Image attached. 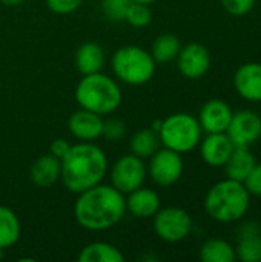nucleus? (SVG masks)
Returning <instances> with one entry per match:
<instances>
[{"label":"nucleus","mask_w":261,"mask_h":262,"mask_svg":"<svg viewBox=\"0 0 261 262\" xmlns=\"http://www.w3.org/2000/svg\"><path fill=\"white\" fill-rule=\"evenodd\" d=\"M126 212V200L114 186L97 184L82 193L74 206L77 223L91 232L114 227Z\"/></svg>","instance_id":"obj_1"},{"label":"nucleus","mask_w":261,"mask_h":262,"mask_svg":"<svg viewBox=\"0 0 261 262\" xmlns=\"http://www.w3.org/2000/svg\"><path fill=\"white\" fill-rule=\"evenodd\" d=\"M60 161V180L72 193H82L100 184L108 170L105 152L89 141L71 146L69 152Z\"/></svg>","instance_id":"obj_2"},{"label":"nucleus","mask_w":261,"mask_h":262,"mask_svg":"<svg viewBox=\"0 0 261 262\" xmlns=\"http://www.w3.org/2000/svg\"><path fill=\"white\" fill-rule=\"evenodd\" d=\"M251 193L242 181L226 178L214 184L205 198L206 213L218 223H237L249 210Z\"/></svg>","instance_id":"obj_3"},{"label":"nucleus","mask_w":261,"mask_h":262,"mask_svg":"<svg viewBox=\"0 0 261 262\" xmlns=\"http://www.w3.org/2000/svg\"><path fill=\"white\" fill-rule=\"evenodd\" d=\"M75 100L82 109L106 115L120 106L122 91L111 77L95 72L83 75L75 89Z\"/></svg>","instance_id":"obj_4"},{"label":"nucleus","mask_w":261,"mask_h":262,"mask_svg":"<svg viewBox=\"0 0 261 262\" xmlns=\"http://www.w3.org/2000/svg\"><path fill=\"white\" fill-rule=\"evenodd\" d=\"M112 71L118 80L131 86L148 83L155 72V60L138 46H123L112 55Z\"/></svg>","instance_id":"obj_5"},{"label":"nucleus","mask_w":261,"mask_h":262,"mask_svg":"<svg viewBox=\"0 0 261 262\" xmlns=\"http://www.w3.org/2000/svg\"><path fill=\"white\" fill-rule=\"evenodd\" d=\"M202 127L195 117L178 112L162 121L158 129L160 143L178 154H188L195 149L202 140Z\"/></svg>","instance_id":"obj_6"},{"label":"nucleus","mask_w":261,"mask_h":262,"mask_svg":"<svg viewBox=\"0 0 261 262\" xmlns=\"http://www.w3.org/2000/svg\"><path fill=\"white\" fill-rule=\"evenodd\" d=\"M152 218L157 236L171 244L186 239L192 230V218L182 207L158 209Z\"/></svg>","instance_id":"obj_7"},{"label":"nucleus","mask_w":261,"mask_h":262,"mask_svg":"<svg viewBox=\"0 0 261 262\" xmlns=\"http://www.w3.org/2000/svg\"><path fill=\"white\" fill-rule=\"evenodd\" d=\"M146 177V167L140 157L129 154L115 161L111 170V183L112 186L125 193H131L132 190L142 187Z\"/></svg>","instance_id":"obj_8"},{"label":"nucleus","mask_w":261,"mask_h":262,"mask_svg":"<svg viewBox=\"0 0 261 262\" xmlns=\"http://www.w3.org/2000/svg\"><path fill=\"white\" fill-rule=\"evenodd\" d=\"M183 158L182 154L171 150L168 147L158 149L149 163V175L152 181L162 187H169L175 184L183 175Z\"/></svg>","instance_id":"obj_9"},{"label":"nucleus","mask_w":261,"mask_h":262,"mask_svg":"<svg viewBox=\"0 0 261 262\" xmlns=\"http://www.w3.org/2000/svg\"><path fill=\"white\" fill-rule=\"evenodd\" d=\"M226 135L235 147H249L261 138V115L249 109L235 112Z\"/></svg>","instance_id":"obj_10"},{"label":"nucleus","mask_w":261,"mask_h":262,"mask_svg":"<svg viewBox=\"0 0 261 262\" xmlns=\"http://www.w3.org/2000/svg\"><path fill=\"white\" fill-rule=\"evenodd\" d=\"M177 64L182 75L191 80H198L211 68V54L208 48L192 41L180 49L177 55Z\"/></svg>","instance_id":"obj_11"},{"label":"nucleus","mask_w":261,"mask_h":262,"mask_svg":"<svg viewBox=\"0 0 261 262\" xmlns=\"http://www.w3.org/2000/svg\"><path fill=\"white\" fill-rule=\"evenodd\" d=\"M232 115L234 112L226 101L220 98H212L205 103L197 120L202 130H205L206 134H222L228 130Z\"/></svg>","instance_id":"obj_12"},{"label":"nucleus","mask_w":261,"mask_h":262,"mask_svg":"<svg viewBox=\"0 0 261 262\" xmlns=\"http://www.w3.org/2000/svg\"><path fill=\"white\" fill-rule=\"evenodd\" d=\"M235 247L237 259L242 262H261V227L257 221H248L240 226Z\"/></svg>","instance_id":"obj_13"},{"label":"nucleus","mask_w":261,"mask_h":262,"mask_svg":"<svg viewBox=\"0 0 261 262\" xmlns=\"http://www.w3.org/2000/svg\"><path fill=\"white\" fill-rule=\"evenodd\" d=\"M237 94L248 101H261V63H245L234 75Z\"/></svg>","instance_id":"obj_14"},{"label":"nucleus","mask_w":261,"mask_h":262,"mask_svg":"<svg viewBox=\"0 0 261 262\" xmlns=\"http://www.w3.org/2000/svg\"><path fill=\"white\" fill-rule=\"evenodd\" d=\"M234 144L226 135V132L222 134H208V137L202 141L200 154L206 164L211 167H223L226 161L229 160Z\"/></svg>","instance_id":"obj_15"},{"label":"nucleus","mask_w":261,"mask_h":262,"mask_svg":"<svg viewBox=\"0 0 261 262\" xmlns=\"http://www.w3.org/2000/svg\"><path fill=\"white\" fill-rule=\"evenodd\" d=\"M69 132L82 141H94L102 137L103 120L98 114L80 109L74 112L68 121Z\"/></svg>","instance_id":"obj_16"},{"label":"nucleus","mask_w":261,"mask_h":262,"mask_svg":"<svg viewBox=\"0 0 261 262\" xmlns=\"http://www.w3.org/2000/svg\"><path fill=\"white\" fill-rule=\"evenodd\" d=\"M60 173H62V161L57 157L48 154L37 158L32 163L29 177L35 186L46 189L60 180Z\"/></svg>","instance_id":"obj_17"},{"label":"nucleus","mask_w":261,"mask_h":262,"mask_svg":"<svg viewBox=\"0 0 261 262\" xmlns=\"http://www.w3.org/2000/svg\"><path fill=\"white\" fill-rule=\"evenodd\" d=\"M160 209L158 195L145 187H138L128 193L126 198V210H129L137 218H152Z\"/></svg>","instance_id":"obj_18"},{"label":"nucleus","mask_w":261,"mask_h":262,"mask_svg":"<svg viewBox=\"0 0 261 262\" xmlns=\"http://www.w3.org/2000/svg\"><path fill=\"white\" fill-rule=\"evenodd\" d=\"M255 163H257L255 157L249 150V147H234L229 160L226 161V164L223 167H225L228 178L243 183L245 178L248 177V173L255 166Z\"/></svg>","instance_id":"obj_19"},{"label":"nucleus","mask_w":261,"mask_h":262,"mask_svg":"<svg viewBox=\"0 0 261 262\" xmlns=\"http://www.w3.org/2000/svg\"><path fill=\"white\" fill-rule=\"evenodd\" d=\"M105 63L103 49L97 43H83L75 54V66L80 74L91 75L100 72Z\"/></svg>","instance_id":"obj_20"},{"label":"nucleus","mask_w":261,"mask_h":262,"mask_svg":"<svg viewBox=\"0 0 261 262\" xmlns=\"http://www.w3.org/2000/svg\"><path fill=\"white\" fill-rule=\"evenodd\" d=\"M200 259L203 262H235V247L220 238L208 239L200 249Z\"/></svg>","instance_id":"obj_21"},{"label":"nucleus","mask_w":261,"mask_h":262,"mask_svg":"<svg viewBox=\"0 0 261 262\" xmlns=\"http://www.w3.org/2000/svg\"><path fill=\"white\" fill-rule=\"evenodd\" d=\"M80 262H123V253L108 243H91L82 249L78 255Z\"/></svg>","instance_id":"obj_22"},{"label":"nucleus","mask_w":261,"mask_h":262,"mask_svg":"<svg viewBox=\"0 0 261 262\" xmlns=\"http://www.w3.org/2000/svg\"><path fill=\"white\" fill-rule=\"evenodd\" d=\"M131 154L140 158H151L160 149V137L154 129H142L131 138Z\"/></svg>","instance_id":"obj_23"},{"label":"nucleus","mask_w":261,"mask_h":262,"mask_svg":"<svg viewBox=\"0 0 261 262\" xmlns=\"http://www.w3.org/2000/svg\"><path fill=\"white\" fill-rule=\"evenodd\" d=\"M20 238V221L17 215L5 206H0V249L14 246Z\"/></svg>","instance_id":"obj_24"},{"label":"nucleus","mask_w":261,"mask_h":262,"mask_svg":"<svg viewBox=\"0 0 261 262\" xmlns=\"http://www.w3.org/2000/svg\"><path fill=\"white\" fill-rule=\"evenodd\" d=\"M180 49L182 46L178 37H175L174 34H163L155 38L151 55L155 63H168L177 58Z\"/></svg>","instance_id":"obj_25"},{"label":"nucleus","mask_w":261,"mask_h":262,"mask_svg":"<svg viewBox=\"0 0 261 262\" xmlns=\"http://www.w3.org/2000/svg\"><path fill=\"white\" fill-rule=\"evenodd\" d=\"M125 20L134 26V28H145L151 23L152 20V12L149 9L148 5H143V3H135L132 2L126 11V15H125Z\"/></svg>","instance_id":"obj_26"},{"label":"nucleus","mask_w":261,"mask_h":262,"mask_svg":"<svg viewBox=\"0 0 261 262\" xmlns=\"http://www.w3.org/2000/svg\"><path fill=\"white\" fill-rule=\"evenodd\" d=\"M132 0H103V12L111 21H123Z\"/></svg>","instance_id":"obj_27"},{"label":"nucleus","mask_w":261,"mask_h":262,"mask_svg":"<svg viewBox=\"0 0 261 262\" xmlns=\"http://www.w3.org/2000/svg\"><path fill=\"white\" fill-rule=\"evenodd\" d=\"M126 134V126L123 121L117 120V118H112V120H106L103 121V130H102V135L111 141H118L125 137Z\"/></svg>","instance_id":"obj_28"},{"label":"nucleus","mask_w":261,"mask_h":262,"mask_svg":"<svg viewBox=\"0 0 261 262\" xmlns=\"http://www.w3.org/2000/svg\"><path fill=\"white\" fill-rule=\"evenodd\" d=\"M222 5L226 12L234 17L246 15L255 5V0H222Z\"/></svg>","instance_id":"obj_29"},{"label":"nucleus","mask_w":261,"mask_h":262,"mask_svg":"<svg viewBox=\"0 0 261 262\" xmlns=\"http://www.w3.org/2000/svg\"><path fill=\"white\" fill-rule=\"evenodd\" d=\"M248 192L254 196H261V163H255L252 170L243 181Z\"/></svg>","instance_id":"obj_30"},{"label":"nucleus","mask_w":261,"mask_h":262,"mask_svg":"<svg viewBox=\"0 0 261 262\" xmlns=\"http://www.w3.org/2000/svg\"><path fill=\"white\" fill-rule=\"evenodd\" d=\"M83 0H46L48 8L55 14H71L82 5Z\"/></svg>","instance_id":"obj_31"},{"label":"nucleus","mask_w":261,"mask_h":262,"mask_svg":"<svg viewBox=\"0 0 261 262\" xmlns=\"http://www.w3.org/2000/svg\"><path fill=\"white\" fill-rule=\"evenodd\" d=\"M71 149V144L66 141V140H62V138H55L51 146H49V154L57 157L58 160H62Z\"/></svg>","instance_id":"obj_32"},{"label":"nucleus","mask_w":261,"mask_h":262,"mask_svg":"<svg viewBox=\"0 0 261 262\" xmlns=\"http://www.w3.org/2000/svg\"><path fill=\"white\" fill-rule=\"evenodd\" d=\"M26 0H2L3 5L6 6H20L22 3H25Z\"/></svg>","instance_id":"obj_33"},{"label":"nucleus","mask_w":261,"mask_h":262,"mask_svg":"<svg viewBox=\"0 0 261 262\" xmlns=\"http://www.w3.org/2000/svg\"><path fill=\"white\" fill-rule=\"evenodd\" d=\"M132 2H135V3H143V5H151V3H154V2H157V0H132Z\"/></svg>","instance_id":"obj_34"},{"label":"nucleus","mask_w":261,"mask_h":262,"mask_svg":"<svg viewBox=\"0 0 261 262\" xmlns=\"http://www.w3.org/2000/svg\"><path fill=\"white\" fill-rule=\"evenodd\" d=\"M2 258H3V250L0 249V259H2Z\"/></svg>","instance_id":"obj_35"}]
</instances>
